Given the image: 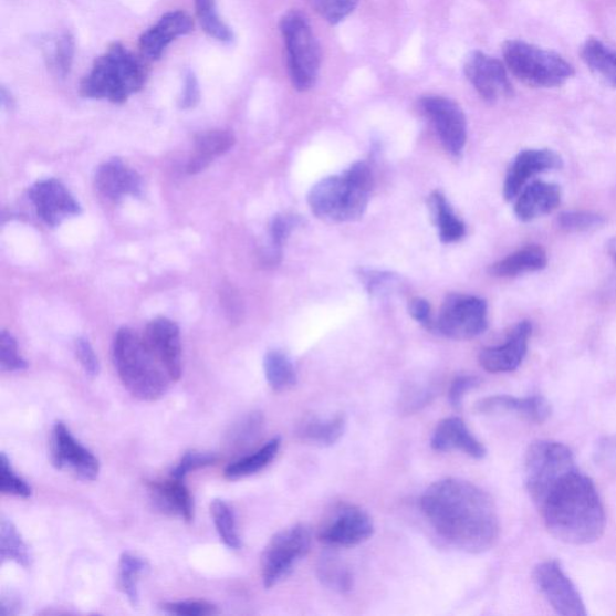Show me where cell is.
<instances>
[{
  "mask_svg": "<svg viewBox=\"0 0 616 616\" xmlns=\"http://www.w3.org/2000/svg\"><path fill=\"white\" fill-rule=\"evenodd\" d=\"M524 481L553 537L566 544L586 545L604 535L607 520L604 502L568 447L554 441L533 442L525 455Z\"/></svg>",
  "mask_w": 616,
  "mask_h": 616,
  "instance_id": "obj_1",
  "label": "cell"
},
{
  "mask_svg": "<svg viewBox=\"0 0 616 616\" xmlns=\"http://www.w3.org/2000/svg\"><path fill=\"white\" fill-rule=\"evenodd\" d=\"M420 509L443 541L470 554L486 553L500 537V518L488 492L459 478L431 484L420 500Z\"/></svg>",
  "mask_w": 616,
  "mask_h": 616,
  "instance_id": "obj_2",
  "label": "cell"
},
{
  "mask_svg": "<svg viewBox=\"0 0 616 616\" xmlns=\"http://www.w3.org/2000/svg\"><path fill=\"white\" fill-rule=\"evenodd\" d=\"M373 175L364 161L353 164L344 174L326 177L309 195L312 213L323 221L346 223L361 219L368 203Z\"/></svg>",
  "mask_w": 616,
  "mask_h": 616,
  "instance_id": "obj_3",
  "label": "cell"
},
{
  "mask_svg": "<svg viewBox=\"0 0 616 616\" xmlns=\"http://www.w3.org/2000/svg\"><path fill=\"white\" fill-rule=\"evenodd\" d=\"M113 355L118 377L134 398L153 403L166 395L171 382L166 368L130 328L118 331Z\"/></svg>",
  "mask_w": 616,
  "mask_h": 616,
  "instance_id": "obj_4",
  "label": "cell"
},
{
  "mask_svg": "<svg viewBox=\"0 0 616 616\" xmlns=\"http://www.w3.org/2000/svg\"><path fill=\"white\" fill-rule=\"evenodd\" d=\"M143 62L119 43L109 46L82 80L80 94L88 100H107L114 104L127 102L143 90L146 81Z\"/></svg>",
  "mask_w": 616,
  "mask_h": 616,
  "instance_id": "obj_5",
  "label": "cell"
},
{
  "mask_svg": "<svg viewBox=\"0 0 616 616\" xmlns=\"http://www.w3.org/2000/svg\"><path fill=\"white\" fill-rule=\"evenodd\" d=\"M504 65L524 85L533 88H556L574 76L573 65L561 54L512 39L502 46Z\"/></svg>",
  "mask_w": 616,
  "mask_h": 616,
  "instance_id": "obj_6",
  "label": "cell"
},
{
  "mask_svg": "<svg viewBox=\"0 0 616 616\" xmlns=\"http://www.w3.org/2000/svg\"><path fill=\"white\" fill-rule=\"evenodd\" d=\"M286 62L293 86L300 92L311 90L320 73L321 51L316 36L303 12H286L280 22Z\"/></svg>",
  "mask_w": 616,
  "mask_h": 616,
  "instance_id": "obj_7",
  "label": "cell"
},
{
  "mask_svg": "<svg viewBox=\"0 0 616 616\" xmlns=\"http://www.w3.org/2000/svg\"><path fill=\"white\" fill-rule=\"evenodd\" d=\"M311 542L310 529L303 524L278 532L262 556L264 586L271 588L289 577L296 564L309 554Z\"/></svg>",
  "mask_w": 616,
  "mask_h": 616,
  "instance_id": "obj_8",
  "label": "cell"
},
{
  "mask_svg": "<svg viewBox=\"0 0 616 616\" xmlns=\"http://www.w3.org/2000/svg\"><path fill=\"white\" fill-rule=\"evenodd\" d=\"M437 332L451 340H470L482 335L488 327V306L484 300L470 295L446 299Z\"/></svg>",
  "mask_w": 616,
  "mask_h": 616,
  "instance_id": "obj_9",
  "label": "cell"
},
{
  "mask_svg": "<svg viewBox=\"0 0 616 616\" xmlns=\"http://www.w3.org/2000/svg\"><path fill=\"white\" fill-rule=\"evenodd\" d=\"M540 593L547 604L558 614L564 616H585L587 614L578 588L570 580L558 561L546 560L533 570Z\"/></svg>",
  "mask_w": 616,
  "mask_h": 616,
  "instance_id": "obj_10",
  "label": "cell"
},
{
  "mask_svg": "<svg viewBox=\"0 0 616 616\" xmlns=\"http://www.w3.org/2000/svg\"><path fill=\"white\" fill-rule=\"evenodd\" d=\"M374 520L354 504H340L320 529L322 543L334 547L357 546L373 537Z\"/></svg>",
  "mask_w": 616,
  "mask_h": 616,
  "instance_id": "obj_11",
  "label": "cell"
},
{
  "mask_svg": "<svg viewBox=\"0 0 616 616\" xmlns=\"http://www.w3.org/2000/svg\"><path fill=\"white\" fill-rule=\"evenodd\" d=\"M420 106L448 153L460 157L468 139L467 118L461 107L442 95H427L420 101Z\"/></svg>",
  "mask_w": 616,
  "mask_h": 616,
  "instance_id": "obj_12",
  "label": "cell"
},
{
  "mask_svg": "<svg viewBox=\"0 0 616 616\" xmlns=\"http://www.w3.org/2000/svg\"><path fill=\"white\" fill-rule=\"evenodd\" d=\"M464 75L488 103L511 98L513 86L505 65L481 51H474L464 63Z\"/></svg>",
  "mask_w": 616,
  "mask_h": 616,
  "instance_id": "obj_13",
  "label": "cell"
},
{
  "mask_svg": "<svg viewBox=\"0 0 616 616\" xmlns=\"http://www.w3.org/2000/svg\"><path fill=\"white\" fill-rule=\"evenodd\" d=\"M51 451L54 468L61 470L67 467L84 481H94L98 477L100 460L91 450L76 441L64 422L60 421L53 428Z\"/></svg>",
  "mask_w": 616,
  "mask_h": 616,
  "instance_id": "obj_14",
  "label": "cell"
},
{
  "mask_svg": "<svg viewBox=\"0 0 616 616\" xmlns=\"http://www.w3.org/2000/svg\"><path fill=\"white\" fill-rule=\"evenodd\" d=\"M563 158L553 149H525L512 163L503 185V197L513 201L533 177L563 168Z\"/></svg>",
  "mask_w": 616,
  "mask_h": 616,
  "instance_id": "obj_15",
  "label": "cell"
},
{
  "mask_svg": "<svg viewBox=\"0 0 616 616\" xmlns=\"http://www.w3.org/2000/svg\"><path fill=\"white\" fill-rule=\"evenodd\" d=\"M146 345L166 368L171 382L182 376V348L180 328L167 319H157L146 327Z\"/></svg>",
  "mask_w": 616,
  "mask_h": 616,
  "instance_id": "obj_16",
  "label": "cell"
},
{
  "mask_svg": "<svg viewBox=\"0 0 616 616\" xmlns=\"http://www.w3.org/2000/svg\"><path fill=\"white\" fill-rule=\"evenodd\" d=\"M532 324L528 321L516 324L504 344L486 348L479 354V363L490 374H508L524 362Z\"/></svg>",
  "mask_w": 616,
  "mask_h": 616,
  "instance_id": "obj_17",
  "label": "cell"
},
{
  "mask_svg": "<svg viewBox=\"0 0 616 616\" xmlns=\"http://www.w3.org/2000/svg\"><path fill=\"white\" fill-rule=\"evenodd\" d=\"M38 216L51 227L60 226L65 218L80 213V205L58 180H44L30 190Z\"/></svg>",
  "mask_w": 616,
  "mask_h": 616,
  "instance_id": "obj_18",
  "label": "cell"
},
{
  "mask_svg": "<svg viewBox=\"0 0 616 616\" xmlns=\"http://www.w3.org/2000/svg\"><path fill=\"white\" fill-rule=\"evenodd\" d=\"M194 30L195 22L187 12L182 10L167 12L143 33L139 40L140 50L144 56L157 61L173 41L188 35Z\"/></svg>",
  "mask_w": 616,
  "mask_h": 616,
  "instance_id": "obj_19",
  "label": "cell"
},
{
  "mask_svg": "<svg viewBox=\"0 0 616 616\" xmlns=\"http://www.w3.org/2000/svg\"><path fill=\"white\" fill-rule=\"evenodd\" d=\"M474 409L481 415L513 414L533 424H543L552 416V405L543 396L514 398L511 395H495L476 404Z\"/></svg>",
  "mask_w": 616,
  "mask_h": 616,
  "instance_id": "obj_20",
  "label": "cell"
},
{
  "mask_svg": "<svg viewBox=\"0 0 616 616\" xmlns=\"http://www.w3.org/2000/svg\"><path fill=\"white\" fill-rule=\"evenodd\" d=\"M431 447L437 451L460 450L476 460L484 459L487 456L483 443L459 417L446 418L438 422L431 437Z\"/></svg>",
  "mask_w": 616,
  "mask_h": 616,
  "instance_id": "obj_21",
  "label": "cell"
},
{
  "mask_svg": "<svg viewBox=\"0 0 616 616\" xmlns=\"http://www.w3.org/2000/svg\"><path fill=\"white\" fill-rule=\"evenodd\" d=\"M561 188L551 182L535 181L526 186L515 199L514 212L519 221L532 222L555 211L561 203Z\"/></svg>",
  "mask_w": 616,
  "mask_h": 616,
  "instance_id": "obj_22",
  "label": "cell"
},
{
  "mask_svg": "<svg viewBox=\"0 0 616 616\" xmlns=\"http://www.w3.org/2000/svg\"><path fill=\"white\" fill-rule=\"evenodd\" d=\"M95 186L101 194L112 200L126 196H140V176L125 166L119 159H112L98 169Z\"/></svg>",
  "mask_w": 616,
  "mask_h": 616,
  "instance_id": "obj_23",
  "label": "cell"
},
{
  "mask_svg": "<svg viewBox=\"0 0 616 616\" xmlns=\"http://www.w3.org/2000/svg\"><path fill=\"white\" fill-rule=\"evenodd\" d=\"M150 497L157 509L173 515H180L185 522L190 523L195 519V502L189 490L179 479L148 486Z\"/></svg>",
  "mask_w": 616,
  "mask_h": 616,
  "instance_id": "obj_24",
  "label": "cell"
},
{
  "mask_svg": "<svg viewBox=\"0 0 616 616\" xmlns=\"http://www.w3.org/2000/svg\"><path fill=\"white\" fill-rule=\"evenodd\" d=\"M234 134L229 130H209L196 138L195 154L191 155L187 173L196 175L207 169L219 156L228 153L234 146Z\"/></svg>",
  "mask_w": 616,
  "mask_h": 616,
  "instance_id": "obj_25",
  "label": "cell"
},
{
  "mask_svg": "<svg viewBox=\"0 0 616 616\" xmlns=\"http://www.w3.org/2000/svg\"><path fill=\"white\" fill-rule=\"evenodd\" d=\"M546 265V252L541 246L531 244L500 260L490 268V273L492 276L511 279L524 275V273L541 271Z\"/></svg>",
  "mask_w": 616,
  "mask_h": 616,
  "instance_id": "obj_26",
  "label": "cell"
},
{
  "mask_svg": "<svg viewBox=\"0 0 616 616\" xmlns=\"http://www.w3.org/2000/svg\"><path fill=\"white\" fill-rule=\"evenodd\" d=\"M346 426V417L341 414L328 418L310 417L300 424L297 435L306 443L332 447L344 436Z\"/></svg>",
  "mask_w": 616,
  "mask_h": 616,
  "instance_id": "obj_27",
  "label": "cell"
},
{
  "mask_svg": "<svg viewBox=\"0 0 616 616\" xmlns=\"http://www.w3.org/2000/svg\"><path fill=\"white\" fill-rule=\"evenodd\" d=\"M581 58L596 76L616 90L615 49L597 38H588L581 49Z\"/></svg>",
  "mask_w": 616,
  "mask_h": 616,
  "instance_id": "obj_28",
  "label": "cell"
},
{
  "mask_svg": "<svg viewBox=\"0 0 616 616\" xmlns=\"http://www.w3.org/2000/svg\"><path fill=\"white\" fill-rule=\"evenodd\" d=\"M43 52L53 76L65 79L71 74L75 58V41L70 32H62L46 39Z\"/></svg>",
  "mask_w": 616,
  "mask_h": 616,
  "instance_id": "obj_29",
  "label": "cell"
},
{
  "mask_svg": "<svg viewBox=\"0 0 616 616\" xmlns=\"http://www.w3.org/2000/svg\"><path fill=\"white\" fill-rule=\"evenodd\" d=\"M281 448V438H272L262 448L254 451L253 455L246 456L236 462L229 464L225 471L226 478L230 481H237V479L253 476L260 471H263L269 467V464L275 460Z\"/></svg>",
  "mask_w": 616,
  "mask_h": 616,
  "instance_id": "obj_30",
  "label": "cell"
},
{
  "mask_svg": "<svg viewBox=\"0 0 616 616\" xmlns=\"http://www.w3.org/2000/svg\"><path fill=\"white\" fill-rule=\"evenodd\" d=\"M264 372L269 386L278 391L283 393L296 386V369L285 353L281 351H271L264 358Z\"/></svg>",
  "mask_w": 616,
  "mask_h": 616,
  "instance_id": "obj_31",
  "label": "cell"
},
{
  "mask_svg": "<svg viewBox=\"0 0 616 616\" xmlns=\"http://www.w3.org/2000/svg\"><path fill=\"white\" fill-rule=\"evenodd\" d=\"M430 207L438 230H440V239L445 243H453L464 237V225L460 218L451 210L449 202L440 191H435L430 197Z\"/></svg>",
  "mask_w": 616,
  "mask_h": 616,
  "instance_id": "obj_32",
  "label": "cell"
},
{
  "mask_svg": "<svg viewBox=\"0 0 616 616\" xmlns=\"http://www.w3.org/2000/svg\"><path fill=\"white\" fill-rule=\"evenodd\" d=\"M319 578L324 586L338 594H347L354 585L349 567L340 557L325 554L319 561Z\"/></svg>",
  "mask_w": 616,
  "mask_h": 616,
  "instance_id": "obj_33",
  "label": "cell"
},
{
  "mask_svg": "<svg viewBox=\"0 0 616 616\" xmlns=\"http://www.w3.org/2000/svg\"><path fill=\"white\" fill-rule=\"evenodd\" d=\"M148 568L146 561L132 553H123L119 558L118 585L135 608L139 604L138 582Z\"/></svg>",
  "mask_w": 616,
  "mask_h": 616,
  "instance_id": "obj_34",
  "label": "cell"
},
{
  "mask_svg": "<svg viewBox=\"0 0 616 616\" xmlns=\"http://www.w3.org/2000/svg\"><path fill=\"white\" fill-rule=\"evenodd\" d=\"M0 557L13 561L22 567H30L32 555L29 545L22 540L18 529L10 520L3 519L0 525Z\"/></svg>",
  "mask_w": 616,
  "mask_h": 616,
  "instance_id": "obj_35",
  "label": "cell"
},
{
  "mask_svg": "<svg viewBox=\"0 0 616 616\" xmlns=\"http://www.w3.org/2000/svg\"><path fill=\"white\" fill-rule=\"evenodd\" d=\"M211 515L219 539H221L230 550H240L241 540L237 528L236 514L232 512L230 505L223 500H215L211 503Z\"/></svg>",
  "mask_w": 616,
  "mask_h": 616,
  "instance_id": "obj_36",
  "label": "cell"
},
{
  "mask_svg": "<svg viewBox=\"0 0 616 616\" xmlns=\"http://www.w3.org/2000/svg\"><path fill=\"white\" fill-rule=\"evenodd\" d=\"M196 9L205 33L221 43H230L234 39V33L219 18L215 0H196Z\"/></svg>",
  "mask_w": 616,
  "mask_h": 616,
  "instance_id": "obj_37",
  "label": "cell"
},
{
  "mask_svg": "<svg viewBox=\"0 0 616 616\" xmlns=\"http://www.w3.org/2000/svg\"><path fill=\"white\" fill-rule=\"evenodd\" d=\"M606 223L604 216L587 211L563 212L557 218L560 229L567 232H585L601 228Z\"/></svg>",
  "mask_w": 616,
  "mask_h": 616,
  "instance_id": "obj_38",
  "label": "cell"
},
{
  "mask_svg": "<svg viewBox=\"0 0 616 616\" xmlns=\"http://www.w3.org/2000/svg\"><path fill=\"white\" fill-rule=\"evenodd\" d=\"M307 2L325 21L336 24L351 15L359 0H307Z\"/></svg>",
  "mask_w": 616,
  "mask_h": 616,
  "instance_id": "obj_39",
  "label": "cell"
},
{
  "mask_svg": "<svg viewBox=\"0 0 616 616\" xmlns=\"http://www.w3.org/2000/svg\"><path fill=\"white\" fill-rule=\"evenodd\" d=\"M0 491L6 495L23 499L32 495V488L27 484L24 479L13 472L10 461L4 453L0 456Z\"/></svg>",
  "mask_w": 616,
  "mask_h": 616,
  "instance_id": "obj_40",
  "label": "cell"
},
{
  "mask_svg": "<svg viewBox=\"0 0 616 616\" xmlns=\"http://www.w3.org/2000/svg\"><path fill=\"white\" fill-rule=\"evenodd\" d=\"M263 427V416L255 413L243 418L230 434V442L237 447L251 445Z\"/></svg>",
  "mask_w": 616,
  "mask_h": 616,
  "instance_id": "obj_41",
  "label": "cell"
},
{
  "mask_svg": "<svg viewBox=\"0 0 616 616\" xmlns=\"http://www.w3.org/2000/svg\"><path fill=\"white\" fill-rule=\"evenodd\" d=\"M0 366L7 373L21 372L27 368V363L19 354L17 340L7 332L0 335Z\"/></svg>",
  "mask_w": 616,
  "mask_h": 616,
  "instance_id": "obj_42",
  "label": "cell"
},
{
  "mask_svg": "<svg viewBox=\"0 0 616 616\" xmlns=\"http://www.w3.org/2000/svg\"><path fill=\"white\" fill-rule=\"evenodd\" d=\"M216 461L217 458L213 455L201 453V451H188L173 470L171 477L184 481L188 473L211 467Z\"/></svg>",
  "mask_w": 616,
  "mask_h": 616,
  "instance_id": "obj_43",
  "label": "cell"
},
{
  "mask_svg": "<svg viewBox=\"0 0 616 616\" xmlns=\"http://www.w3.org/2000/svg\"><path fill=\"white\" fill-rule=\"evenodd\" d=\"M161 609L180 616H209L218 613L217 607L207 601L169 602Z\"/></svg>",
  "mask_w": 616,
  "mask_h": 616,
  "instance_id": "obj_44",
  "label": "cell"
},
{
  "mask_svg": "<svg viewBox=\"0 0 616 616\" xmlns=\"http://www.w3.org/2000/svg\"><path fill=\"white\" fill-rule=\"evenodd\" d=\"M297 225V218L293 216H276L270 226L271 251L280 253L281 246L290 237Z\"/></svg>",
  "mask_w": 616,
  "mask_h": 616,
  "instance_id": "obj_45",
  "label": "cell"
},
{
  "mask_svg": "<svg viewBox=\"0 0 616 616\" xmlns=\"http://www.w3.org/2000/svg\"><path fill=\"white\" fill-rule=\"evenodd\" d=\"M76 357L90 377H97L101 372V364L88 340L80 337L75 342Z\"/></svg>",
  "mask_w": 616,
  "mask_h": 616,
  "instance_id": "obj_46",
  "label": "cell"
},
{
  "mask_svg": "<svg viewBox=\"0 0 616 616\" xmlns=\"http://www.w3.org/2000/svg\"><path fill=\"white\" fill-rule=\"evenodd\" d=\"M479 379L473 376H459L451 383L449 389V404L455 409H460L464 399V395L478 387Z\"/></svg>",
  "mask_w": 616,
  "mask_h": 616,
  "instance_id": "obj_47",
  "label": "cell"
},
{
  "mask_svg": "<svg viewBox=\"0 0 616 616\" xmlns=\"http://www.w3.org/2000/svg\"><path fill=\"white\" fill-rule=\"evenodd\" d=\"M200 102L199 81L194 72L188 71L185 75L184 88L180 98V107L188 109L196 107Z\"/></svg>",
  "mask_w": 616,
  "mask_h": 616,
  "instance_id": "obj_48",
  "label": "cell"
},
{
  "mask_svg": "<svg viewBox=\"0 0 616 616\" xmlns=\"http://www.w3.org/2000/svg\"><path fill=\"white\" fill-rule=\"evenodd\" d=\"M363 281L366 285V289L369 293L375 294L379 292L385 286H388L389 283H393V276L390 273H383V272H375V271H366L362 273Z\"/></svg>",
  "mask_w": 616,
  "mask_h": 616,
  "instance_id": "obj_49",
  "label": "cell"
},
{
  "mask_svg": "<svg viewBox=\"0 0 616 616\" xmlns=\"http://www.w3.org/2000/svg\"><path fill=\"white\" fill-rule=\"evenodd\" d=\"M221 301L222 305L226 310V314H228L231 322H234L240 319L241 314V304L240 300L234 291L230 289V286H225L221 293Z\"/></svg>",
  "mask_w": 616,
  "mask_h": 616,
  "instance_id": "obj_50",
  "label": "cell"
},
{
  "mask_svg": "<svg viewBox=\"0 0 616 616\" xmlns=\"http://www.w3.org/2000/svg\"><path fill=\"white\" fill-rule=\"evenodd\" d=\"M409 313L417 322L429 325L431 323V310L428 301L416 297L410 301Z\"/></svg>",
  "mask_w": 616,
  "mask_h": 616,
  "instance_id": "obj_51",
  "label": "cell"
},
{
  "mask_svg": "<svg viewBox=\"0 0 616 616\" xmlns=\"http://www.w3.org/2000/svg\"><path fill=\"white\" fill-rule=\"evenodd\" d=\"M607 250L610 258L613 259V262L616 264V237L609 240L607 244Z\"/></svg>",
  "mask_w": 616,
  "mask_h": 616,
  "instance_id": "obj_52",
  "label": "cell"
},
{
  "mask_svg": "<svg viewBox=\"0 0 616 616\" xmlns=\"http://www.w3.org/2000/svg\"><path fill=\"white\" fill-rule=\"evenodd\" d=\"M2 103L7 107H10L12 105V97L4 87L2 88Z\"/></svg>",
  "mask_w": 616,
  "mask_h": 616,
  "instance_id": "obj_53",
  "label": "cell"
}]
</instances>
